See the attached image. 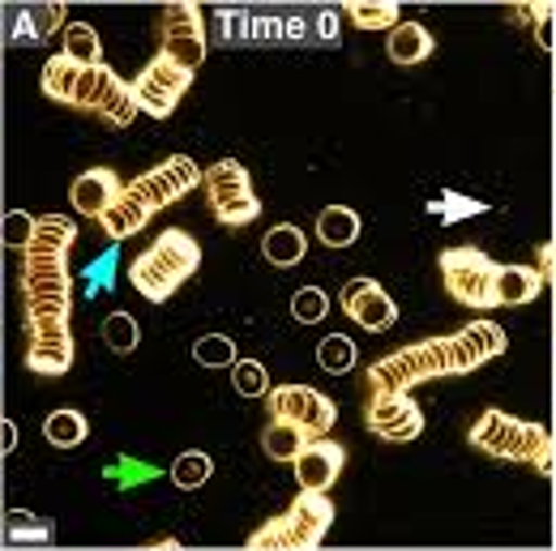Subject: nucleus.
Returning <instances> with one entry per match:
<instances>
[{
	"mask_svg": "<svg viewBox=\"0 0 556 551\" xmlns=\"http://www.w3.org/2000/svg\"><path fill=\"white\" fill-rule=\"evenodd\" d=\"M77 227L65 214L39 218V231L30 248L22 253V330H26V368L56 381L73 368V278H70V244Z\"/></svg>",
	"mask_w": 556,
	"mask_h": 551,
	"instance_id": "f257e3e1",
	"label": "nucleus"
},
{
	"mask_svg": "<svg viewBox=\"0 0 556 551\" xmlns=\"http://www.w3.org/2000/svg\"><path fill=\"white\" fill-rule=\"evenodd\" d=\"M496 355H505V330L492 321H471L458 334L424 338V343H412L386 355V359H377V363H368L364 385H368V394H412L424 381L467 376Z\"/></svg>",
	"mask_w": 556,
	"mask_h": 551,
	"instance_id": "f03ea898",
	"label": "nucleus"
},
{
	"mask_svg": "<svg viewBox=\"0 0 556 551\" xmlns=\"http://www.w3.org/2000/svg\"><path fill=\"white\" fill-rule=\"evenodd\" d=\"M43 94L61 107L86 112L108 129H129L138 120V99H134V81L116 77L108 65H77L70 56H52L43 65Z\"/></svg>",
	"mask_w": 556,
	"mask_h": 551,
	"instance_id": "7ed1b4c3",
	"label": "nucleus"
},
{
	"mask_svg": "<svg viewBox=\"0 0 556 551\" xmlns=\"http://www.w3.org/2000/svg\"><path fill=\"white\" fill-rule=\"evenodd\" d=\"M467 445L488 453V458H496V462H531L540 471H553V436H548V427L496 411V407L471 423Z\"/></svg>",
	"mask_w": 556,
	"mask_h": 551,
	"instance_id": "20e7f679",
	"label": "nucleus"
},
{
	"mask_svg": "<svg viewBox=\"0 0 556 551\" xmlns=\"http://www.w3.org/2000/svg\"><path fill=\"white\" fill-rule=\"evenodd\" d=\"M198 266H202V244L189 231L172 227L129 266V278H134L138 295H146L150 304H163L167 295H176V286L185 278L198 274Z\"/></svg>",
	"mask_w": 556,
	"mask_h": 551,
	"instance_id": "39448f33",
	"label": "nucleus"
},
{
	"mask_svg": "<svg viewBox=\"0 0 556 551\" xmlns=\"http://www.w3.org/2000/svg\"><path fill=\"white\" fill-rule=\"evenodd\" d=\"M330 526H334V504H330V496L317 491V487H300V496L287 504L282 517L266 522L262 530L249 535V551H266V548L308 551L330 535Z\"/></svg>",
	"mask_w": 556,
	"mask_h": 551,
	"instance_id": "423d86ee",
	"label": "nucleus"
},
{
	"mask_svg": "<svg viewBox=\"0 0 556 551\" xmlns=\"http://www.w3.org/2000/svg\"><path fill=\"white\" fill-rule=\"evenodd\" d=\"M437 266H441V282H445L450 299H458L463 308H476V312L496 308V274H501V266L488 253L471 248V244H458V248H445L437 257Z\"/></svg>",
	"mask_w": 556,
	"mask_h": 551,
	"instance_id": "0eeeda50",
	"label": "nucleus"
},
{
	"mask_svg": "<svg viewBox=\"0 0 556 551\" xmlns=\"http://www.w3.org/2000/svg\"><path fill=\"white\" fill-rule=\"evenodd\" d=\"M210 197V214L223 222V227H244L262 214V202L253 193V180L244 171V163L236 158H218L214 167H206V180H202Z\"/></svg>",
	"mask_w": 556,
	"mask_h": 551,
	"instance_id": "6e6552de",
	"label": "nucleus"
},
{
	"mask_svg": "<svg viewBox=\"0 0 556 551\" xmlns=\"http://www.w3.org/2000/svg\"><path fill=\"white\" fill-rule=\"evenodd\" d=\"M202 180H206V171H202L189 154H172V158H163L159 167H150L146 176L129 180V184H125V197L138 202L146 214H159V209H167L172 202H180L189 189H198Z\"/></svg>",
	"mask_w": 556,
	"mask_h": 551,
	"instance_id": "1a4fd4ad",
	"label": "nucleus"
},
{
	"mask_svg": "<svg viewBox=\"0 0 556 551\" xmlns=\"http://www.w3.org/2000/svg\"><path fill=\"white\" fill-rule=\"evenodd\" d=\"M189 86H193V69H185V65H176L167 52H159V56H150V65L134 77V99H138V107L150 120H167V116L176 112V103L189 94Z\"/></svg>",
	"mask_w": 556,
	"mask_h": 551,
	"instance_id": "9d476101",
	"label": "nucleus"
},
{
	"mask_svg": "<svg viewBox=\"0 0 556 551\" xmlns=\"http://www.w3.org/2000/svg\"><path fill=\"white\" fill-rule=\"evenodd\" d=\"M159 39H163L159 52H167L176 65L193 73L202 69V61H206V22H202L198 4H167L159 13Z\"/></svg>",
	"mask_w": 556,
	"mask_h": 551,
	"instance_id": "9b49d317",
	"label": "nucleus"
},
{
	"mask_svg": "<svg viewBox=\"0 0 556 551\" xmlns=\"http://www.w3.org/2000/svg\"><path fill=\"white\" fill-rule=\"evenodd\" d=\"M364 427L377 440L390 445H412L424 436V411L412 394H368L364 398Z\"/></svg>",
	"mask_w": 556,
	"mask_h": 551,
	"instance_id": "f8f14e48",
	"label": "nucleus"
},
{
	"mask_svg": "<svg viewBox=\"0 0 556 551\" xmlns=\"http://www.w3.org/2000/svg\"><path fill=\"white\" fill-rule=\"evenodd\" d=\"M266 402H270V414H275V419L300 423L308 436H330V427L339 423L334 398H326V394L313 389V385H278V389L266 394Z\"/></svg>",
	"mask_w": 556,
	"mask_h": 551,
	"instance_id": "ddd939ff",
	"label": "nucleus"
},
{
	"mask_svg": "<svg viewBox=\"0 0 556 551\" xmlns=\"http://www.w3.org/2000/svg\"><path fill=\"white\" fill-rule=\"evenodd\" d=\"M339 304H343V312H348L351 321L359 330H368V334H381V330H390L399 321V304L390 299V291L377 278H351V282H343Z\"/></svg>",
	"mask_w": 556,
	"mask_h": 551,
	"instance_id": "4468645a",
	"label": "nucleus"
},
{
	"mask_svg": "<svg viewBox=\"0 0 556 551\" xmlns=\"http://www.w3.org/2000/svg\"><path fill=\"white\" fill-rule=\"evenodd\" d=\"M291 466H295L300 487L330 491V487L339 483V475H343V466H348V449H343L339 440H330V436H313V440L300 449V458H295Z\"/></svg>",
	"mask_w": 556,
	"mask_h": 551,
	"instance_id": "2eb2a0df",
	"label": "nucleus"
},
{
	"mask_svg": "<svg viewBox=\"0 0 556 551\" xmlns=\"http://www.w3.org/2000/svg\"><path fill=\"white\" fill-rule=\"evenodd\" d=\"M121 193H125V184H121V176L112 167H90V171H81L73 180L70 202L81 218H103L108 209L121 202Z\"/></svg>",
	"mask_w": 556,
	"mask_h": 551,
	"instance_id": "dca6fc26",
	"label": "nucleus"
},
{
	"mask_svg": "<svg viewBox=\"0 0 556 551\" xmlns=\"http://www.w3.org/2000/svg\"><path fill=\"white\" fill-rule=\"evenodd\" d=\"M386 52H390L394 65L412 69V65H424V61L437 52V39L428 35L424 22H399V26L390 30V39H386Z\"/></svg>",
	"mask_w": 556,
	"mask_h": 551,
	"instance_id": "f3484780",
	"label": "nucleus"
},
{
	"mask_svg": "<svg viewBox=\"0 0 556 551\" xmlns=\"http://www.w3.org/2000/svg\"><path fill=\"white\" fill-rule=\"evenodd\" d=\"M65 22V4H22L13 13V30H9V43H43L56 26Z\"/></svg>",
	"mask_w": 556,
	"mask_h": 551,
	"instance_id": "a211bd4d",
	"label": "nucleus"
},
{
	"mask_svg": "<svg viewBox=\"0 0 556 551\" xmlns=\"http://www.w3.org/2000/svg\"><path fill=\"white\" fill-rule=\"evenodd\" d=\"M544 291L540 266H501L496 274V304L501 308H522Z\"/></svg>",
	"mask_w": 556,
	"mask_h": 551,
	"instance_id": "6ab92c4d",
	"label": "nucleus"
},
{
	"mask_svg": "<svg viewBox=\"0 0 556 551\" xmlns=\"http://www.w3.org/2000/svg\"><path fill=\"white\" fill-rule=\"evenodd\" d=\"M308 440H313V436H308L300 423H291V419H275V414H270V423L262 427V449H266L270 462H295Z\"/></svg>",
	"mask_w": 556,
	"mask_h": 551,
	"instance_id": "aec40b11",
	"label": "nucleus"
},
{
	"mask_svg": "<svg viewBox=\"0 0 556 551\" xmlns=\"http://www.w3.org/2000/svg\"><path fill=\"white\" fill-rule=\"evenodd\" d=\"M359 231H364V222L351 206H326L317 214V240L326 248H351L359 240Z\"/></svg>",
	"mask_w": 556,
	"mask_h": 551,
	"instance_id": "412c9836",
	"label": "nucleus"
},
{
	"mask_svg": "<svg viewBox=\"0 0 556 551\" xmlns=\"http://www.w3.org/2000/svg\"><path fill=\"white\" fill-rule=\"evenodd\" d=\"M262 253H266V261L278 266V270H287V266H300L304 261V253H308V240H304V231L300 227H291V222H278L266 231V240H262Z\"/></svg>",
	"mask_w": 556,
	"mask_h": 551,
	"instance_id": "4be33fe9",
	"label": "nucleus"
},
{
	"mask_svg": "<svg viewBox=\"0 0 556 551\" xmlns=\"http://www.w3.org/2000/svg\"><path fill=\"white\" fill-rule=\"evenodd\" d=\"M43 436H48V445H56V449H77V445H86V436H90V419L81 411H73V407H61V411L48 414Z\"/></svg>",
	"mask_w": 556,
	"mask_h": 551,
	"instance_id": "5701e85b",
	"label": "nucleus"
},
{
	"mask_svg": "<svg viewBox=\"0 0 556 551\" xmlns=\"http://www.w3.org/2000/svg\"><path fill=\"white\" fill-rule=\"evenodd\" d=\"M61 43H65L61 56H70L77 65H103V43H99V30L90 22H70Z\"/></svg>",
	"mask_w": 556,
	"mask_h": 551,
	"instance_id": "b1692460",
	"label": "nucleus"
},
{
	"mask_svg": "<svg viewBox=\"0 0 556 551\" xmlns=\"http://www.w3.org/2000/svg\"><path fill=\"white\" fill-rule=\"evenodd\" d=\"M351 22L359 26V30H394L403 17H399V4L394 0H355V4H348L343 9Z\"/></svg>",
	"mask_w": 556,
	"mask_h": 551,
	"instance_id": "393cba45",
	"label": "nucleus"
},
{
	"mask_svg": "<svg viewBox=\"0 0 556 551\" xmlns=\"http://www.w3.org/2000/svg\"><path fill=\"white\" fill-rule=\"evenodd\" d=\"M509 17L522 22V26H531L535 39H540V48H553L556 43V4H514Z\"/></svg>",
	"mask_w": 556,
	"mask_h": 551,
	"instance_id": "a878e982",
	"label": "nucleus"
},
{
	"mask_svg": "<svg viewBox=\"0 0 556 551\" xmlns=\"http://www.w3.org/2000/svg\"><path fill=\"white\" fill-rule=\"evenodd\" d=\"M210 475H214V462H210V453H202V449L180 453V458H176V466H172V483H176L180 491H198Z\"/></svg>",
	"mask_w": 556,
	"mask_h": 551,
	"instance_id": "bb28decb",
	"label": "nucleus"
},
{
	"mask_svg": "<svg viewBox=\"0 0 556 551\" xmlns=\"http://www.w3.org/2000/svg\"><path fill=\"white\" fill-rule=\"evenodd\" d=\"M231 381H236L240 398H266L270 394V372L257 359H236L231 363Z\"/></svg>",
	"mask_w": 556,
	"mask_h": 551,
	"instance_id": "cd10ccee",
	"label": "nucleus"
},
{
	"mask_svg": "<svg viewBox=\"0 0 556 551\" xmlns=\"http://www.w3.org/2000/svg\"><path fill=\"white\" fill-rule=\"evenodd\" d=\"M317 363L326 372H334V376H348L351 368H355V343H351L348 334H330L326 343L317 346Z\"/></svg>",
	"mask_w": 556,
	"mask_h": 551,
	"instance_id": "c85d7f7f",
	"label": "nucleus"
},
{
	"mask_svg": "<svg viewBox=\"0 0 556 551\" xmlns=\"http://www.w3.org/2000/svg\"><path fill=\"white\" fill-rule=\"evenodd\" d=\"M103 343L112 346L116 355H129V350H138V343H141L138 321H134L129 312H112V317L103 321Z\"/></svg>",
	"mask_w": 556,
	"mask_h": 551,
	"instance_id": "c756f323",
	"label": "nucleus"
},
{
	"mask_svg": "<svg viewBox=\"0 0 556 551\" xmlns=\"http://www.w3.org/2000/svg\"><path fill=\"white\" fill-rule=\"evenodd\" d=\"M326 312H330V295H326L321 286H300V291L291 295V317H295L300 325H317Z\"/></svg>",
	"mask_w": 556,
	"mask_h": 551,
	"instance_id": "7c9ffc66",
	"label": "nucleus"
},
{
	"mask_svg": "<svg viewBox=\"0 0 556 551\" xmlns=\"http://www.w3.org/2000/svg\"><path fill=\"white\" fill-rule=\"evenodd\" d=\"M193 359L202 368H227V363H236V343L223 338V334H206V338L193 343Z\"/></svg>",
	"mask_w": 556,
	"mask_h": 551,
	"instance_id": "2f4dec72",
	"label": "nucleus"
},
{
	"mask_svg": "<svg viewBox=\"0 0 556 551\" xmlns=\"http://www.w3.org/2000/svg\"><path fill=\"white\" fill-rule=\"evenodd\" d=\"M35 231H39V218L26 214V209H13V214L4 218V244H9L13 253H26L30 240H35Z\"/></svg>",
	"mask_w": 556,
	"mask_h": 551,
	"instance_id": "473e14b6",
	"label": "nucleus"
},
{
	"mask_svg": "<svg viewBox=\"0 0 556 551\" xmlns=\"http://www.w3.org/2000/svg\"><path fill=\"white\" fill-rule=\"evenodd\" d=\"M540 274H544V282H553L556 286V235L548 240V244H540Z\"/></svg>",
	"mask_w": 556,
	"mask_h": 551,
	"instance_id": "72a5a7b5",
	"label": "nucleus"
},
{
	"mask_svg": "<svg viewBox=\"0 0 556 551\" xmlns=\"http://www.w3.org/2000/svg\"><path fill=\"white\" fill-rule=\"evenodd\" d=\"M553 325H556V299H553Z\"/></svg>",
	"mask_w": 556,
	"mask_h": 551,
	"instance_id": "f704fd0d",
	"label": "nucleus"
},
{
	"mask_svg": "<svg viewBox=\"0 0 556 551\" xmlns=\"http://www.w3.org/2000/svg\"><path fill=\"white\" fill-rule=\"evenodd\" d=\"M553 368H556V343H553Z\"/></svg>",
	"mask_w": 556,
	"mask_h": 551,
	"instance_id": "c9c22d12",
	"label": "nucleus"
},
{
	"mask_svg": "<svg viewBox=\"0 0 556 551\" xmlns=\"http://www.w3.org/2000/svg\"><path fill=\"white\" fill-rule=\"evenodd\" d=\"M553 81H556V69H553Z\"/></svg>",
	"mask_w": 556,
	"mask_h": 551,
	"instance_id": "e433bc0d",
	"label": "nucleus"
}]
</instances>
